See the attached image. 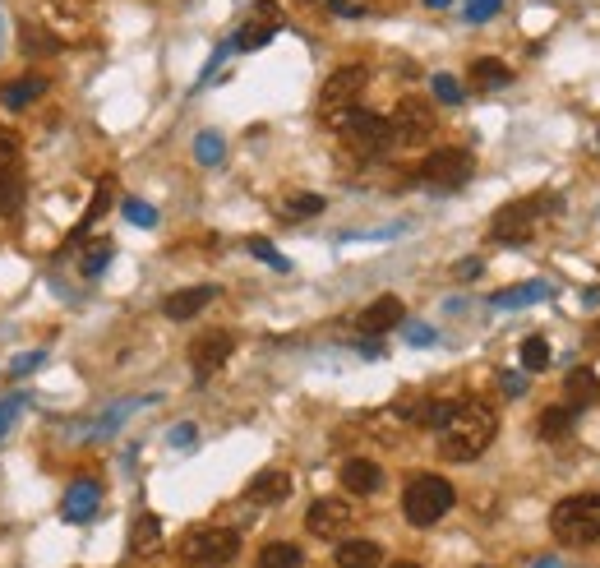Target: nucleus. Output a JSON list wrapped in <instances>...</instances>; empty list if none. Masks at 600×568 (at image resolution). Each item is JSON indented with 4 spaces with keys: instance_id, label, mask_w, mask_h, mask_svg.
<instances>
[{
    "instance_id": "f257e3e1",
    "label": "nucleus",
    "mask_w": 600,
    "mask_h": 568,
    "mask_svg": "<svg viewBox=\"0 0 600 568\" xmlns=\"http://www.w3.org/2000/svg\"><path fill=\"white\" fill-rule=\"evenodd\" d=\"M494 435H499L494 407L480 398H467L453 411V421L439 430V453H444L448 462H476L480 453L494 444Z\"/></svg>"
},
{
    "instance_id": "f03ea898",
    "label": "nucleus",
    "mask_w": 600,
    "mask_h": 568,
    "mask_svg": "<svg viewBox=\"0 0 600 568\" xmlns=\"http://www.w3.org/2000/svg\"><path fill=\"white\" fill-rule=\"evenodd\" d=\"M550 532L564 545H596L600 541V490L596 495H568L550 508Z\"/></svg>"
},
{
    "instance_id": "7ed1b4c3",
    "label": "nucleus",
    "mask_w": 600,
    "mask_h": 568,
    "mask_svg": "<svg viewBox=\"0 0 600 568\" xmlns=\"http://www.w3.org/2000/svg\"><path fill=\"white\" fill-rule=\"evenodd\" d=\"M554 208H559V199H554V194H531V199H517V204H508V208H499V213H494L490 236L499 245H527L531 236H536L540 218H545V213H554Z\"/></svg>"
},
{
    "instance_id": "20e7f679",
    "label": "nucleus",
    "mask_w": 600,
    "mask_h": 568,
    "mask_svg": "<svg viewBox=\"0 0 600 568\" xmlns=\"http://www.w3.org/2000/svg\"><path fill=\"white\" fill-rule=\"evenodd\" d=\"M365 84H370V70H365V65H342V70L328 74L324 93H319V121H324L328 130H337V125L356 111Z\"/></svg>"
},
{
    "instance_id": "39448f33",
    "label": "nucleus",
    "mask_w": 600,
    "mask_h": 568,
    "mask_svg": "<svg viewBox=\"0 0 600 568\" xmlns=\"http://www.w3.org/2000/svg\"><path fill=\"white\" fill-rule=\"evenodd\" d=\"M453 504H457V495L444 476H416V481L407 485V495H402V513H407L411 527H434Z\"/></svg>"
},
{
    "instance_id": "423d86ee",
    "label": "nucleus",
    "mask_w": 600,
    "mask_h": 568,
    "mask_svg": "<svg viewBox=\"0 0 600 568\" xmlns=\"http://www.w3.org/2000/svg\"><path fill=\"white\" fill-rule=\"evenodd\" d=\"M240 555V536L231 527H194L185 541H180V559L194 568H222Z\"/></svg>"
},
{
    "instance_id": "0eeeda50",
    "label": "nucleus",
    "mask_w": 600,
    "mask_h": 568,
    "mask_svg": "<svg viewBox=\"0 0 600 568\" xmlns=\"http://www.w3.org/2000/svg\"><path fill=\"white\" fill-rule=\"evenodd\" d=\"M337 134H342V144H347L351 153H365V158H374V153H384V148L393 144L388 116H379V111H360V107L337 125Z\"/></svg>"
},
{
    "instance_id": "6e6552de",
    "label": "nucleus",
    "mask_w": 600,
    "mask_h": 568,
    "mask_svg": "<svg viewBox=\"0 0 600 568\" xmlns=\"http://www.w3.org/2000/svg\"><path fill=\"white\" fill-rule=\"evenodd\" d=\"M471 171H476V158L467 148H439L420 162V181L434 185V190H462L471 181Z\"/></svg>"
},
{
    "instance_id": "1a4fd4ad",
    "label": "nucleus",
    "mask_w": 600,
    "mask_h": 568,
    "mask_svg": "<svg viewBox=\"0 0 600 568\" xmlns=\"http://www.w3.org/2000/svg\"><path fill=\"white\" fill-rule=\"evenodd\" d=\"M388 130H393V144H402V148L430 144V134H434L430 102H420V97H402V102L393 107V116H388Z\"/></svg>"
},
{
    "instance_id": "9d476101",
    "label": "nucleus",
    "mask_w": 600,
    "mask_h": 568,
    "mask_svg": "<svg viewBox=\"0 0 600 568\" xmlns=\"http://www.w3.org/2000/svg\"><path fill=\"white\" fill-rule=\"evenodd\" d=\"M351 522H356V508L337 495L314 499L310 513H305V527H310L314 536H324V541H337L342 532H351Z\"/></svg>"
},
{
    "instance_id": "9b49d317",
    "label": "nucleus",
    "mask_w": 600,
    "mask_h": 568,
    "mask_svg": "<svg viewBox=\"0 0 600 568\" xmlns=\"http://www.w3.org/2000/svg\"><path fill=\"white\" fill-rule=\"evenodd\" d=\"M231 351H236V338H231L227 328H213L204 338L190 347V365H194V379H213L222 365L231 361Z\"/></svg>"
},
{
    "instance_id": "f8f14e48",
    "label": "nucleus",
    "mask_w": 600,
    "mask_h": 568,
    "mask_svg": "<svg viewBox=\"0 0 600 568\" xmlns=\"http://www.w3.org/2000/svg\"><path fill=\"white\" fill-rule=\"evenodd\" d=\"M397 324H407V305L397 301V296H379V301H370L356 319V328L365 333V338H379V333H388V328H397Z\"/></svg>"
},
{
    "instance_id": "ddd939ff",
    "label": "nucleus",
    "mask_w": 600,
    "mask_h": 568,
    "mask_svg": "<svg viewBox=\"0 0 600 568\" xmlns=\"http://www.w3.org/2000/svg\"><path fill=\"white\" fill-rule=\"evenodd\" d=\"M282 28V10H277L273 0H259L254 5V14H250V24L240 28V37H236V51H259L268 42V37Z\"/></svg>"
},
{
    "instance_id": "4468645a",
    "label": "nucleus",
    "mask_w": 600,
    "mask_h": 568,
    "mask_svg": "<svg viewBox=\"0 0 600 568\" xmlns=\"http://www.w3.org/2000/svg\"><path fill=\"white\" fill-rule=\"evenodd\" d=\"M245 495H250V504H282V499H291V472H282V467H264V472L250 476Z\"/></svg>"
},
{
    "instance_id": "2eb2a0df",
    "label": "nucleus",
    "mask_w": 600,
    "mask_h": 568,
    "mask_svg": "<svg viewBox=\"0 0 600 568\" xmlns=\"http://www.w3.org/2000/svg\"><path fill=\"white\" fill-rule=\"evenodd\" d=\"M97 504H102V490H97L93 481H74L70 490H65V499H60V518L65 522H88L97 513Z\"/></svg>"
},
{
    "instance_id": "dca6fc26",
    "label": "nucleus",
    "mask_w": 600,
    "mask_h": 568,
    "mask_svg": "<svg viewBox=\"0 0 600 568\" xmlns=\"http://www.w3.org/2000/svg\"><path fill=\"white\" fill-rule=\"evenodd\" d=\"M342 485H347L351 495H374L384 485V467L374 458H347L342 462Z\"/></svg>"
},
{
    "instance_id": "f3484780",
    "label": "nucleus",
    "mask_w": 600,
    "mask_h": 568,
    "mask_svg": "<svg viewBox=\"0 0 600 568\" xmlns=\"http://www.w3.org/2000/svg\"><path fill=\"white\" fill-rule=\"evenodd\" d=\"M111 199H116V176H102V181H97V190H93V199H88V208H84V218H79V227L70 231V245H84L88 241V227H93V222L107 213Z\"/></svg>"
},
{
    "instance_id": "a211bd4d",
    "label": "nucleus",
    "mask_w": 600,
    "mask_h": 568,
    "mask_svg": "<svg viewBox=\"0 0 600 568\" xmlns=\"http://www.w3.org/2000/svg\"><path fill=\"white\" fill-rule=\"evenodd\" d=\"M217 291L213 287H185V291H171L167 301H162V315L167 319H194L204 305H213Z\"/></svg>"
},
{
    "instance_id": "6ab92c4d",
    "label": "nucleus",
    "mask_w": 600,
    "mask_h": 568,
    "mask_svg": "<svg viewBox=\"0 0 600 568\" xmlns=\"http://www.w3.org/2000/svg\"><path fill=\"white\" fill-rule=\"evenodd\" d=\"M596 398H600V375L596 370H573V375L564 379V407L568 411L591 407Z\"/></svg>"
},
{
    "instance_id": "aec40b11",
    "label": "nucleus",
    "mask_w": 600,
    "mask_h": 568,
    "mask_svg": "<svg viewBox=\"0 0 600 568\" xmlns=\"http://www.w3.org/2000/svg\"><path fill=\"white\" fill-rule=\"evenodd\" d=\"M42 93H47V79H42V74H24V79H10V84L0 88V102L10 111H24V107H33Z\"/></svg>"
},
{
    "instance_id": "412c9836",
    "label": "nucleus",
    "mask_w": 600,
    "mask_h": 568,
    "mask_svg": "<svg viewBox=\"0 0 600 568\" xmlns=\"http://www.w3.org/2000/svg\"><path fill=\"white\" fill-rule=\"evenodd\" d=\"M513 84V70H508L504 61H494V56H485V61L471 65V88L476 93H499V88Z\"/></svg>"
},
{
    "instance_id": "4be33fe9",
    "label": "nucleus",
    "mask_w": 600,
    "mask_h": 568,
    "mask_svg": "<svg viewBox=\"0 0 600 568\" xmlns=\"http://www.w3.org/2000/svg\"><path fill=\"white\" fill-rule=\"evenodd\" d=\"M462 407V398H430L411 411V425H425V430H444L453 421V411Z\"/></svg>"
},
{
    "instance_id": "5701e85b",
    "label": "nucleus",
    "mask_w": 600,
    "mask_h": 568,
    "mask_svg": "<svg viewBox=\"0 0 600 568\" xmlns=\"http://www.w3.org/2000/svg\"><path fill=\"white\" fill-rule=\"evenodd\" d=\"M384 550L374 541H342L337 545V568H379Z\"/></svg>"
},
{
    "instance_id": "b1692460",
    "label": "nucleus",
    "mask_w": 600,
    "mask_h": 568,
    "mask_svg": "<svg viewBox=\"0 0 600 568\" xmlns=\"http://www.w3.org/2000/svg\"><path fill=\"white\" fill-rule=\"evenodd\" d=\"M157 545H162V518L157 513H139V522L130 532V550L134 555H153Z\"/></svg>"
},
{
    "instance_id": "393cba45",
    "label": "nucleus",
    "mask_w": 600,
    "mask_h": 568,
    "mask_svg": "<svg viewBox=\"0 0 600 568\" xmlns=\"http://www.w3.org/2000/svg\"><path fill=\"white\" fill-rule=\"evenodd\" d=\"M24 208V176H19V167L0 171V218H14Z\"/></svg>"
},
{
    "instance_id": "a878e982",
    "label": "nucleus",
    "mask_w": 600,
    "mask_h": 568,
    "mask_svg": "<svg viewBox=\"0 0 600 568\" xmlns=\"http://www.w3.org/2000/svg\"><path fill=\"white\" fill-rule=\"evenodd\" d=\"M573 416L577 411H568V407H545L540 411V421H536L540 439H564L568 430H573Z\"/></svg>"
},
{
    "instance_id": "bb28decb",
    "label": "nucleus",
    "mask_w": 600,
    "mask_h": 568,
    "mask_svg": "<svg viewBox=\"0 0 600 568\" xmlns=\"http://www.w3.org/2000/svg\"><path fill=\"white\" fill-rule=\"evenodd\" d=\"M305 564V555H300V545L291 541H273L264 545V555H259V568H300Z\"/></svg>"
},
{
    "instance_id": "cd10ccee",
    "label": "nucleus",
    "mask_w": 600,
    "mask_h": 568,
    "mask_svg": "<svg viewBox=\"0 0 600 568\" xmlns=\"http://www.w3.org/2000/svg\"><path fill=\"white\" fill-rule=\"evenodd\" d=\"M282 213H287V218H314V213H324V199L310 190L287 194V199H282Z\"/></svg>"
},
{
    "instance_id": "c85d7f7f",
    "label": "nucleus",
    "mask_w": 600,
    "mask_h": 568,
    "mask_svg": "<svg viewBox=\"0 0 600 568\" xmlns=\"http://www.w3.org/2000/svg\"><path fill=\"white\" fill-rule=\"evenodd\" d=\"M522 370H550V342L545 338H527L522 342Z\"/></svg>"
},
{
    "instance_id": "c756f323",
    "label": "nucleus",
    "mask_w": 600,
    "mask_h": 568,
    "mask_svg": "<svg viewBox=\"0 0 600 568\" xmlns=\"http://www.w3.org/2000/svg\"><path fill=\"white\" fill-rule=\"evenodd\" d=\"M540 296H545V287H540V282H527V287L499 291V296H494V305H499V310H508V305H527V301H540Z\"/></svg>"
},
{
    "instance_id": "7c9ffc66",
    "label": "nucleus",
    "mask_w": 600,
    "mask_h": 568,
    "mask_svg": "<svg viewBox=\"0 0 600 568\" xmlns=\"http://www.w3.org/2000/svg\"><path fill=\"white\" fill-rule=\"evenodd\" d=\"M24 42L33 56H56L60 51V37L56 33H42V28H24Z\"/></svg>"
},
{
    "instance_id": "2f4dec72",
    "label": "nucleus",
    "mask_w": 600,
    "mask_h": 568,
    "mask_svg": "<svg viewBox=\"0 0 600 568\" xmlns=\"http://www.w3.org/2000/svg\"><path fill=\"white\" fill-rule=\"evenodd\" d=\"M194 158L204 162V167H217V162H222V139H217V134H199V139H194Z\"/></svg>"
},
{
    "instance_id": "473e14b6",
    "label": "nucleus",
    "mask_w": 600,
    "mask_h": 568,
    "mask_svg": "<svg viewBox=\"0 0 600 568\" xmlns=\"http://www.w3.org/2000/svg\"><path fill=\"white\" fill-rule=\"evenodd\" d=\"M19 162V134L10 125H0V171H10Z\"/></svg>"
},
{
    "instance_id": "72a5a7b5",
    "label": "nucleus",
    "mask_w": 600,
    "mask_h": 568,
    "mask_svg": "<svg viewBox=\"0 0 600 568\" xmlns=\"http://www.w3.org/2000/svg\"><path fill=\"white\" fill-rule=\"evenodd\" d=\"M434 97L448 102V107H457V102H462V84H457L453 74H434Z\"/></svg>"
},
{
    "instance_id": "f704fd0d",
    "label": "nucleus",
    "mask_w": 600,
    "mask_h": 568,
    "mask_svg": "<svg viewBox=\"0 0 600 568\" xmlns=\"http://www.w3.org/2000/svg\"><path fill=\"white\" fill-rule=\"evenodd\" d=\"M107 264H111V245L102 241L97 250H88V254H84V278H97V273H102Z\"/></svg>"
},
{
    "instance_id": "c9c22d12",
    "label": "nucleus",
    "mask_w": 600,
    "mask_h": 568,
    "mask_svg": "<svg viewBox=\"0 0 600 568\" xmlns=\"http://www.w3.org/2000/svg\"><path fill=\"white\" fill-rule=\"evenodd\" d=\"M125 218H130L134 227H157V213L148 204H139V199H125Z\"/></svg>"
},
{
    "instance_id": "e433bc0d",
    "label": "nucleus",
    "mask_w": 600,
    "mask_h": 568,
    "mask_svg": "<svg viewBox=\"0 0 600 568\" xmlns=\"http://www.w3.org/2000/svg\"><path fill=\"white\" fill-rule=\"evenodd\" d=\"M499 5H504V0H467V19H471V24H485Z\"/></svg>"
},
{
    "instance_id": "4c0bfd02",
    "label": "nucleus",
    "mask_w": 600,
    "mask_h": 568,
    "mask_svg": "<svg viewBox=\"0 0 600 568\" xmlns=\"http://www.w3.org/2000/svg\"><path fill=\"white\" fill-rule=\"evenodd\" d=\"M250 254H254V259H264V264H273V268H287V259H282L268 241H250Z\"/></svg>"
},
{
    "instance_id": "58836bf2",
    "label": "nucleus",
    "mask_w": 600,
    "mask_h": 568,
    "mask_svg": "<svg viewBox=\"0 0 600 568\" xmlns=\"http://www.w3.org/2000/svg\"><path fill=\"white\" fill-rule=\"evenodd\" d=\"M480 268H485L480 259H462V264L453 268V278H457V282H471V278H480Z\"/></svg>"
},
{
    "instance_id": "ea45409f",
    "label": "nucleus",
    "mask_w": 600,
    "mask_h": 568,
    "mask_svg": "<svg viewBox=\"0 0 600 568\" xmlns=\"http://www.w3.org/2000/svg\"><path fill=\"white\" fill-rule=\"evenodd\" d=\"M499 388H504L508 398H522V393H527V379H522V375H504V379H499Z\"/></svg>"
},
{
    "instance_id": "a19ab883",
    "label": "nucleus",
    "mask_w": 600,
    "mask_h": 568,
    "mask_svg": "<svg viewBox=\"0 0 600 568\" xmlns=\"http://www.w3.org/2000/svg\"><path fill=\"white\" fill-rule=\"evenodd\" d=\"M407 342L425 347V342H434V328H425V324H407Z\"/></svg>"
},
{
    "instance_id": "79ce46f5",
    "label": "nucleus",
    "mask_w": 600,
    "mask_h": 568,
    "mask_svg": "<svg viewBox=\"0 0 600 568\" xmlns=\"http://www.w3.org/2000/svg\"><path fill=\"white\" fill-rule=\"evenodd\" d=\"M37 365H42V351H33V356H19V361H14V379L28 375V370H37Z\"/></svg>"
},
{
    "instance_id": "37998d69",
    "label": "nucleus",
    "mask_w": 600,
    "mask_h": 568,
    "mask_svg": "<svg viewBox=\"0 0 600 568\" xmlns=\"http://www.w3.org/2000/svg\"><path fill=\"white\" fill-rule=\"evenodd\" d=\"M171 444H194V425H176V430H171Z\"/></svg>"
},
{
    "instance_id": "c03bdc74",
    "label": "nucleus",
    "mask_w": 600,
    "mask_h": 568,
    "mask_svg": "<svg viewBox=\"0 0 600 568\" xmlns=\"http://www.w3.org/2000/svg\"><path fill=\"white\" fill-rule=\"evenodd\" d=\"M333 14H337V19H356V5H347V0H333Z\"/></svg>"
},
{
    "instance_id": "a18cd8bd",
    "label": "nucleus",
    "mask_w": 600,
    "mask_h": 568,
    "mask_svg": "<svg viewBox=\"0 0 600 568\" xmlns=\"http://www.w3.org/2000/svg\"><path fill=\"white\" fill-rule=\"evenodd\" d=\"M14 411H19V402H0V435H5V425H10Z\"/></svg>"
},
{
    "instance_id": "49530a36",
    "label": "nucleus",
    "mask_w": 600,
    "mask_h": 568,
    "mask_svg": "<svg viewBox=\"0 0 600 568\" xmlns=\"http://www.w3.org/2000/svg\"><path fill=\"white\" fill-rule=\"evenodd\" d=\"M531 568H564V564H559V559H536Z\"/></svg>"
},
{
    "instance_id": "de8ad7c7",
    "label": "nucleus",
    "mask_w": 600,
    "mask_h": 568,
    "mask_svg": "<svg viewBox=\"0 0 600 568\" xmlns=\"http://www.w3.org/2000/svg\"><path fill=\"white\" fill-rule=\"evenodd\" d=\"M425 5H430V10H444V5H453V0H425Z\"/></svg>"
},
{
    "instance_id": "09e8293b",
    "label": "nucleus",
    "mask_w": 600,
    "mask_h": 568,
    "mask_svg": "<svg viewBox=\"0 0 600 568\" xmlns=\"http://www.w3.org/2000/svg\"><path fill=\"white\" fill-rule=\"evenodd\" d=\"M393 568H420V564H411V559H402V564H393Z\"/></svg>"
},
{
    "instance_id": "8fccbe9b",
    "label": "nucleus",
    "mask_w": 600,
    "mask_h": 568,
    "mask_svg": "<svg viewBox=\"0 0 600 568\" xmlns=\"http://www.w3.org/2000/svg\"><path fill=\"white\" fill-rule=\"evenodd\" d=\"M480 568H490V564H480Z\"/></svg>"
}]
</instances>
